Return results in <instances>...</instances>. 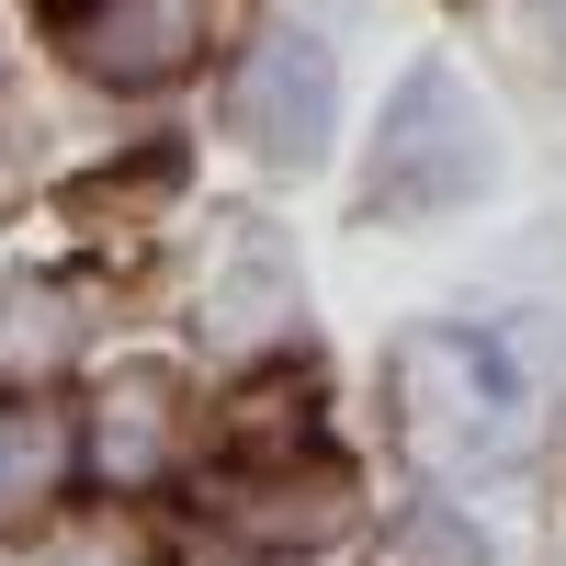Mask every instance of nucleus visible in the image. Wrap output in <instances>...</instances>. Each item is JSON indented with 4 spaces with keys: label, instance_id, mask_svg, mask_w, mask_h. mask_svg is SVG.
Masks as SVG:
<instances>
[{
    "label": "nucleus",
    "instance_id": "9",
    "mask_svg": "<svg viewBox=\"0 0 566 566\" xmlns=\"http://www.w3.org/2000/svg\"><path fill=\"white\" fill-rule=\"evenodd\" d=\"M544 23H555V34H566V0H544Z\"/></svg>",
    "mask_w": 566,
    "mask_h": 566
},
{
    "label": "nucleus",
    "instance_id": "8",
    "mask_svg": "<svg viewBox=\"0 0 566 566\" xmlns=\"http://www.w3.org/2000/svg\"><path fill=\"white\" fill-rule=\"evenodd\" d=\"M408 566H476V544H464L442 510H419V522H408Z\"/></svg>",
    "mask_w": 566,
    "mask_h": 566
},
{
    "label": "nucleus",
    "instance_id": "3",
    "mask_svg": "<svg viewBox=\"0 0 566 566\" xmlns=\"http://www.w3.org/2000/svg\"><path fill=\"white\" fill-rule=\"evenodd\" d=\"M328 125H340V57L306 23H272L239 57V80H227V136L250 159H272V170H317Z\"/></svg>",
    "mask_w": 566,
    "mask_h": 566
},
{
    "label": "nucleus",
    "instance_id": "5",
    "mask_svg": "<svg viewBox=\"0 0 566 566\" xmlns=\"http://www.w3.org/2000/svg\"><path fill=\"white\" fill-rule=\"evenodd\" d=\"M91 464H103V488H159L170 464H181V386H170L159 363L114 374L103 419H91Z\"/></svg>",
    "mask_w": 566,
    "mask_h": 566
},
{
    "label": "nucleus",
    "instance_id": "6",
    "mask_svg": "<svg viewBox=\"0 0 566 566\" xmlns=\"http://www.w3.org/2000/svg\"><path fill=\"white\" fill-rule=\"evenodd\" d=\"M69 464H80L69 408H45V397H0V533L34 522L45 499H69Z\"/></svg>",
    "mask_w": 566,
    "mask_h": 566
},
{
    "label": "nucleus",
    "instance_id": "7",
    "mask_svg": "<svg viewBox=\"0 0 566 566\" xmlns=\"http://www.w3.org/2000/svg\"><path fill=\"white\" fill-rule=\"evenodd\" d=\"M91 340V317H80V283H57V272H23V283H0V386L23 374V397L57 374L69 352Z\"/></svg>",
    "mask_w": 566,
    "mask_h": 566
},
{
    "label": "nucleus",
    "instance_id": "1",
    "mask_svg": "<svg viewBox=\"0 0 566 566\" xmlns=\"http://www.w3.org/2000/svg\"><path fill=\"white\" fill-rule=\"evenodd\" d=\"M386 397H397V442L431 464V476H488V464L522 453V363H510L499 328H408L386 352Z\"/></svg>",
    "mask_w": 566,
    "mask_h": 566
},
{
    "label": "nucleus",
    "instance_id": "2",
    "mask_svg": "<svg viewBox=\"0 0 566 566\" xmlns=\"http://www.w3.org/2000/svg\"><path fill=\"white\" fill-rule=\"evenodd\" d=\"M499 170V136H488V103L464 91L442 57H419L386 103V136H374V170H363V216H453L476 181Z\"/></svg>",
    "mask_w": 566,
    "mask_h": 566
},
{
    "label": "nucleus",
    "instance_id": "4",
    "mask_svg": "<svg viewBox=\"0 0 566 566\" xmlns=\"http://www.w3.org/2000/svg\"><path fill=\"white\" fill-rule=\"evenodd\" d=\"M57 45L103 91H159L205 57V0H57Z\"/></svg>",
    "mask_w": 566,
    "mask_h": 566
}]
</instances>
